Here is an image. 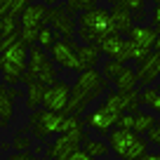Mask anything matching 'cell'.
<instances>
[{"instance_id": "obj_1", "label": "cell", "mask_w": 160, "mask_h": 160, "mask_svg": "<svg viewBox=\"0 0 160 160\" xmlns=\"http://www.w3.org/2000/svg\"><path fill=\"white\" fill-rule=\"evenodd\" d=\"M108 87V80L104 78V73L97 68H85L82 73H78V80L73 82V90H71V101H68V108L66 113H75V115H82L85 108L101 97V92H106Z\"/></svg>"}, {"instance_id": "obj_2", "label": "cell", "mask_w": 160, "mask_h": 160, "mask_svg": "<svg viewBox=\"0 0 160 160\" xmlns=\"http://www.w3.org/2000/svg\"><path fill=\"white\" fill-rule=\"evenodd\" d=\"M111 33H118L115 21L111 17V10L106 7H92V10L82 12L78 19V38L82 42H101L108 38Z\"/></svg>"}, {"instance_id": "obj_3", "label": "cell", "mask_w": 160, "mask_h": 160, "mask_svg": "<svg viewBox=\"0 0 160 160\" xmlns=\"http://www.w3.org/2000/svg\"><path fill=\"white\" fill-rule=\"evenodd\" d=\"M28 68V45L17 40L12 47H7L5 52H0V73L7 85H17L21 82Z\"/></svg>"}, {"instance_id": "obj_4", "label": "cell", "mask_w": 160, "mask_h": 160, "mask_svg": "<svg viewBox=\"0 0 160 160\" xmlns=\"http://www.w3.org/2000/svg\"><path fill=\"white\" fill-rule=\"evenodd\" d=\"M28 80H42L45 85H52L57 82V61L50 59L45 54V47L42 45H31L28 47V68H26V75L21 82H28Z\"/></svg>"}, {"instance_id": "obj_5", "label": "cell", "mask_w": 160, "mask_h": 160, "mask_svg": "<svg viewBox=\"0 0 160 160\" xmlns=\"http://www.w3.org/2000/svg\"><path fill=\"white\" fill-rule=\"evenodd\" d=\"M64 118H66V113H57V111H50V108L42 106V108L31 111L28 130H31V134H33L38 141H45L47 137L59 134V132H61V127H64Z\"/></svg>"}, {"instance_id": "obj_6", "label": "cell", "mask_w": 160, "mask_h": 160, "mask_svg": "<svg viewBox=\"0 0 160 160\" xmlns=\"http://www.w3.org/2000/svg\"><path fill=\"white\" fill-rule=\"evenodd\" d=\"M50 52H52V59L57 61V66H61V68H66V71L82 73V68H80V61H78V45H75L71 38L57 40L54 45L50 47Z\"/></svg>"}, {"instance_id": "obj_7", "label": "cell", "mask_w": 160, "mask_h": 160, "mask_svg": "<svg viewBox=\"0 0 160 160\" xmlns=\"http://www.w3.org/2000/svg\"><path fill=\"white\" fill-rule=\"evenodd\" d=\"M85 125L90 127V130H94L97 134L106 137V134H111V130H113L115 125H118V113H113L106 104H99L87 113Z\"/></svg>"}, {"instance_id": "obj_8", "label": "cell", "mask_w": 160, "mask_h": 160, "mask_svg": "<svg viewBox=\"0 0 160 160\" xmlns=\"http://www.w3.org/2000/svg\"><path fill=\"white\" fill-rule=\"evenodd\" d=\"M71 90H73V85H68V82H64V80H57V82L47 85L42 106L50 108V111H57V113H66L68 101H71Z\"/></svg>"}, {"instance_id": "obj_9", "label": "cell", "mask_w": 160, "mask_h": 160, "mask_svg": "<svg viewBox=\"0 0 160 160\" xmlns=\"http://www.w3.org/2000/svg\"><path fill=\"white\" fill-rule=\"evenodd\" d=\"M106 106H108L113 113H125V111H130V113H137L139 111V92L137 90H115V92H108L106 94Z\"/></svg>"}, {"instance_id": "obj_10", "label": "cell", "mask_w": 160, "mask_h": 160, "mask_svg": "<svg viewBox=\"0 0 160 160\" xmlns=\"http://www.w3.org/2000/svg\"><path fill=\"white\" fill-rule=\"evenodd\" d=\"M45 24H52L64 38H73V35L78 33V21H73V14H68L66 7H59V5L47 7Z\"/></svg>"}, {"instance_id": "obj_11", "label": "cell", "mask_w": 160, "mask_h": 160, "mask_svg": "<svg viewBox=\"0 0 160 160\" xmlns=\"http://www.w3.org/2000/svg\"><path fill=\"white\" fill-rule=\"evenodd\" d=\"M101 54H106L108 59H118V61H132L130 59V45H127V38H122V33H111L108 38H104L99 42Z\"/></svg>"}, {"instance_id": "obj_12", "label": "cell", "mask_w": 160, "mask_h": 160, "mask_svg": "<svg viewBox=\"0 0 160 160\" xmlns=\"http://www.w3.org/2000/svg\"><path fill=\"white\" fill-rule=\"evenodd\" d=\"M80 146H82V141L73 139L71 134L59 132V137H57L52 144L45 146V155H50V158H54V160H68L71 155L80 148Z\"/></svg>"}, {"instance_id": "obj_13", "label": "cell", "mask_w": 160, "mask_h": 160, "mask_svg": "<svg viewBox=\"0 0 160 160\" xmlns=\"http://www.w3.org/2000/svg\"><path fill=\"white\" fill-rule=\"evenodd\" d=\"M139 139L134 130H122V127H113L108 134V144H111V151L118 155L120 160H125V155L130 153V148L134 146V141Z\"/></svg>"}, {"instance_id": "obj_14", "label": "cell", "mask_w": 160, "mask_h": 160, "mask_svg": "<svg viewBox=\"0 0 160 160\" xmlns=\"http://www.w3.org/2000/svg\"><path fill=\"white\" fill-rule=\"evenodd\" d=\"M137 66H139V68H137L139 82L148 87L151 82H153V80H158V75H160V52L153 50L144 61H141V64H137Z\"/></svg>"}, {"instance_id": "obj_15", "label": "cell", "mask_w": 160, "mask_h": 160, "mask_svg": "<svg viewBox=\"0 0 160 160\" xmlns=\"http://www.w3.org/2000/svg\"><path fill=\"white\" fill-rule=\"evenodd\" d=\"M127 38H132L144 52H153L155 40H158V31H155V26H132Z\"/></svg>"}, {"instance_id": "obj_16", "label": "cell", "mask_w": 160, "mask_h": 160, "mask_svg": "<svg viewBox=\"0 0 160 160\" xmlns=\"http://www.w3.org/2000/svg\"><path fill=\"white\" fill-rule=\"evenodd\" d=\"M14 90L12 85H7L5 80L0 82V122L2 127H7L12 122V115H14Z\"/></svg>"}, {"instance_id": "obj_17", "label": "cell", "mask_w": 160, "mask_h": 160, "mask_svg": "<svg viewBox=\"0 0 160 160\" xmlns=\"http://www.w3.org/2000/svg\"><path fill=\"white\" fill-rule=\"evenodd\" d=\"M99 42H82V45H78V61H80V68H97V64H99Z\"/></svg>"}, {"instance_id": "obj_18", "label": "cell", "mask_w": 160, "mask_h": 160, "mask_svg": "<svg viewBox=\"0 0 160 160\" xmlns=\"http://www.w3.org/2000/svg\"><path fill=\"white\" fill-rule=\"evenodd\" d=\"M111 17H113V21H115V28H118V33H122V35H127L132 31V21H134V12L132 10H127V7H122V5H113L111 7Z\"/></svg>"}, {"instance_id": "obj_19", "label": "cell", "mask_w": 160, "mask_h": 160, "mask_svg": "<svg viewBox=\"0 0 160 160\" xmlns=\"http://www.w3.org/2000/svg\"><path fill=\"white\" fill-rule=\"evenodd\" d=\"M45 92H47V85L42 80H28V82H26V106H28L31 111L42 106Z\"/></svg>"}, {"instance_id": "obj_20", "label": "cell", "mask_w": 160, "mask_h": 160, "mask_svg": "<svg viewBox=\"0 0 160 160\" xmlns=\"http://www.w3.org/2000/svg\"><path fill=\"white\" fill-rule=\"evenodd\" d=\"M45 14H47V5H28L21 12L19 21H21V26H35V28H40L45 24Z\"/></svg>"}, {"instance_id": "obj_21", "label": "cell", "mask_w": 160, "mask_h": 160, "mask_svg": "<svg viewBox=\"0 0 160 160\" xmlns=\"http://www.w3.org/2000/svg\"><path fill=\"white\" fill-rule=\"evenodd\" d=\"M137 82H139V75H137V68H132V66H122V71L113 80L115 90H125V92L137 90Z\"/></svg>"}, {"instance_id": "obj_22", "label": "cell", "mask_w": 160, "mask_h": 160, "mask_svg": "<svg viewBox=\"0 0 160 160\" xmlns=\"http://www.w3.org/2000/svg\"><path fill=\"white\" fill-rule=\"evenodd\" d=\"M61 132H64V134H71L73 139H78V141H82V139L87 137V134H85V125H82V120H80V115H75V113H66Z\"/></svg>"}, {"instance_id": "obj_23", "label": "cell", "mask_w": 160, "mask_h": 160, "mask_svg": "<svg viewBox=\"0 0 160 160\" xmlns=\"http://www.w3.org/2000/svg\"><path fill=\"white\" fill-rule=\"evenodd\" d=\"M82 151H87V153L94 155V158H104V155L111 153V144H106V141H101V139H90V137H85V139H82Z\"/></svg>"}, {"instance_id": "obj_24", "label": "cell", "mask_w": 160, "mask_h": 160, "mask_svg": "<svg viewBox=\"0 0 160 160\" xmlns=\"http://www.w3.org/2000/svg\"><path fill=\"white\" fill-rule=\"evenodd\" d=\"M155 125H158L155 115L146 113V111H137L134 113V132L137 134H148V130H153Z\"/></svg>"}, {"instance_id": "obj_25", "label": "cell", "mask_w": 160, "mask_h": 160, "mask_svg": "<svg viewBox=\"0 0 160 160\" xmlns=\"http://www.w3.org/2000/svg\"><path fill=\"white\" fill-rule=\"evenodd\" d=\"M139 101H141L144 106H148L151 111H158V113H160V87H151V85H148V87L139 94Z\"/></svg>"}, {"instance_id": "obj_26", "label": "cell", "mask_w": 160, "mask_h": 160, "mask_svg": "<svg viewBox=\"0 0 160 160\" xmlns=\"http://www.w3.org/2000/svg\"><path fill=\"white\" fill-rule=\"evenodd\" d=\"M99 5V0H66V12L68 14H82V12L92 10V7Z\"/></svg>"}, {"instance_id": "obj_27", "label": "cell", "mask_w": 160, "mask_h": 160, "mask_svg": "<svg viewBox=\"0 0 160 160\" xmlns=\"http://www.w3.org/2000/svg\"><path fill=\"white\" fill-rule=\"evenodd\" d=\"M57 40H59V38H57V28H54L52 24H42V26H40V33H38V45H42V47L47 50V47H52V45H54Z\"/></svg>"}, {"instance_id": "obj_28", "label": "cell", "mask_w": 160, "mask_h": 160, "mask_svg": "<svg viewBox=\"0 0 160 160\" xmlns=\"http://www.w3.org/2000/svg\"><path fill=\"white\" fill-rule=\"evenodd\" d=\"M148 144H151L148 137H141V134H139V139L134 141V146H132L130 153L125 155V160H139L144 153H148Z\"/></svg>"}, {"instance_id": "obj_29", "label": "cell", "mask_w": 160, "mask_h": 160, "mask_svg": "<svg viewBox=\"0 0 160 160\" xmlns=\"http://www.w3.org/2000/svg\"><path fill=\"white\" fill-rule=\"evenodd\" d=\"M122 61H118V59H108V61H104V66H101V73H104V78L108 80V82H113L115 80V75L122 71Z\"/></svg>"}, {"instance_id": "obj_30", "label": "cell", "mask_w": 160, "mask_h": 160, "mask_svg": "<svg viewBox=\"0 0 160 160\" xmlns=\"http://www.w3.org/2000/svg\"><path fill=\"white\" fill-rule=\"evenodd\" d=\"M38 33H40V28H35V26H21V31H19V35H21V42H26V45H35L38 42Z\"/></svg>"}, {"instance_id": "obj_31", "label": "cell", "mask_w": 160, "mask_h": 160, "mask_svg": "<svg viewBox=\"0 0 160 160\" xmlns=\"http://www.w3.org/2000/svg\"><path fill=\"white\" fill-rule=\"evenodd\" d=\"M12 148L14 151H31V137L26 132H17L12 139Z\"/></svg>"}, {"instance_id": "obj_32", "label": "cell", "mask_w": 160, "mask_h": 160, "mask_svg": "<svg viewBox=\"0 0 160 160\" xmlns=\"http://www.w3.org/2000/svg\"><path fill=\"white\" fill-rule=\"evenodd\" d=\"M113 5H122V7H127V10H132L137 14V12H141L146 7V0H111Z\"/></svg>"}, {"instance_id": "obj_33", "label": "cell", "mask_w": 160, "mask_h": 160, "mask_svg": "<svg viewBox=\"0 0 160 160\" xmlns=\"http://www.w3.org/2000/svg\"><path fill=\"white\" fill-rule=\"evenodd\" d=\"M115 127H122V130H134V113L125 111V113L118 115V125Z\"/></svg>"}, {"instance_id": "obj_34", "label": "cell", "mask_w": 160, "mask_h": 160, "mask_svg": "<svg viewBox=\"0 0 160 160\" xmlns=\"http://www.w3.org/2000/svg\"><path fill=\"white\" fill-rule=\"evenodd\" d=\"M28 7V0H12L10 2V14L12 17H21V12Z\"/></svg>"}, {"instance_id": "obj_35", "label": "cell", "mask_w": 160, "mask_h": 160, "mask_svg": "<svg viewBox=\"0 0 160 160\" xmlns=\"http://www.w3.org/2000/svg\"><path fill=\"white\" fill-rule=\"evenodd\" d=\"M68 160H97V158H94V155H90V153H87V151H82V146H80V148L75 151V153L71 155Z\"/></svg>"}, {"instance_id": "obj_36", "label": "cell", "mask_w": 160, "mask_h": 160, "mask_svg": "<svg viewBox=\"0 0 160 160\" xmlns=\"http://www.w3.org/2000/svg\"><path fill=\"white\" fill-rule=\"evenodd\" d=\"M148 141L155 146H160V122L153 127V130H148Z\"/></svg>"}, {"instance_id": "obj_37", "label": "cell", "mask_w": 160, "mask_h": 160, "mask_svg": "<svg viewBox=\"0 0 160 160\" xmlns=\"http://www.w3.org/2000/svg\"><path fill=\"white\" fill-rule=\"evenodd\" d=\"M7 160H35V158L28 153V151H17V153H12Z\"/></svg>"}, {"instance_id": "obj_38", "label": "cell", "mask_w": 160, "mask_h": 160, "mask_svg": "<svg viewBox=\"0 0 160 160\" xmlns=\"http://www.w3.org/2000/svg\"><path fill=\"white\" fill-rule=\"evenodd\" d=\"M151 21H153V26L160 31V5L153 7V12H151Z\"/></svg>"}, {"instance_id": "obj_39", "label": "cell", "mask_w": 160, "mask_h": 160, "mask_svg": "<svg viewBox=\"0 0 160 160\" xmlns=\"http://www.w3.org/2000/svg\"><path fill=\"white\" fill-rule=\"evenodd\" d=\"M139 160H160V153H144Z\"/></svg>"}, {"instance_id": "obj_40", "label": "cell", "mask_w": 160, "mask_h": 160, "mask_svg": "<svg viewBox=\"0 0 160 160\" xmlns=\"http://www.w3.org/2000/svg\"><path fill=\"white\" fill-rule=\"evenodd\" d=\"M0 148L7 151V148H12V144H10V141H2V144H0Z\"/></svg>"}, {"instance_id": "obj_41", "label": "cell", "mask_w": 160, "mask_h": 160, "mask_svg": "<svg viewBox=\"0 0 160 160\" xmlns=\"http://www.w3.org/2000/svg\"><path fill=\"white\" fill-rule=\"evenodd\" d=\"M42 2H45L47 7H52V5H57V2H59V0H42Z\"/></svg>"}, {"instance_id": "obj_42", "label": "cell", "mask_w": 160, "mask_h": 160, "mask_svg": "<svg viewBox=\"0 0 160 160\" xmlns=\"http://www.w3.org/2000/svg\"><path fill=\"white\" fill-rule=\"evenodd\" d=\"M155 50L160 52V31H158V40H155Z\"/></svg>"}, {"instance_id": "obj_43", "label": "cell", "mask_w": 160, "mask_h": 160, "mask_svg": "<svg viewBox=\"0 0 160 160\" xmlns=\"http://www.w3.org/2000/svg\"><path fill=\"white\" fill-rule=\"evenodd\" d=\"M151 2H153V5H160V0H151Z\"/></svg>"}, {"instance_id": "obj_44", "label": "cell", "mask_w": 160, "mask_h": 160, "mask_svg": "<svg viewBox=\"0 0 160 160\" xmlns=\"http://www.w3.org/2000/svg\"><path fill=\"white\" fill-rule=\"evenodd\" d=\"M42 160H54V158H50V155H45V158H42Z\"/></svg>"}, {"instance_id": "obj_45", "label": "cell", "mask_w": 160, "mask_h": 160, "mask_svg": "<svg viewBox=\"0 0 160 160\" xmlns=\"http://www.w3.org/2000/svg\"><path fill=\"white\" fill-rule=\"evenodd\" d=\"M0 130H2V122H0Z\"/></svg>"}]
</instances>
